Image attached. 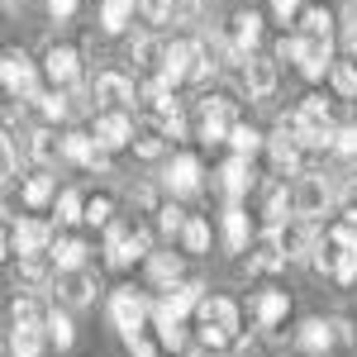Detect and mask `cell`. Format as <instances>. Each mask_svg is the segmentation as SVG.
Returning <instances> with one entry per match:
<instances>
[{"label":"cell","instance_id":"obj_19","mask_svg":"<svg viewBox=\"0 0 357 357\" xmlns=\"http://www.w3.org/2000/svg\"><path fill=\"white\" fill-rule=\"evenodd\" d=\"M20 281H24L29 291H38V286H53V281H57L53 252H29V257H20Z\"/></svg>","mask_w":357,"mask_h":357},{"label":"cell","instance_id":"obj_27","mask_svg":"<svg viewBox=\"0 0 357 357\" xmlns=\"http://www.w3.org/2000/svg\"><path fill=\"white\" fill-rule=\"evenodd\" d=\"M286 310H291L286 291H262V296H257V319H262V329H276V324L286 319Z\"/></svg>","mask_w":357,"mask_h":357},{"label":"cell","instance_id":"obj_30","mask_svg":"<svg viewBox=\"0 0 357 357\" xmlns=\"http://www.w3.org/2000/svg\"><path fill=\"white\" fill-rule=\"evenodd\" d=\"M162 138H167L162 119H158V124H138V134H134V153H138V158H162Z\"/></svg>","mask_w":357,"mask_h":357},{"label":"cell","instance_id":"obj_52","mask_svg":"<svg viewBox=\"0 0 357 357\" xmlns=\"http://www.w3.org/2000/svg\"><path fill=\"white\" fill-rule=\"evenodd\" d=\"M333 324V343H353V324L348 319H329Z\"/></svg>","mask_w":357,"mask_h":357},{"label":"cell","instance_id":"obj_16","mask_svg":"<svg viewBox=\"0 0 357 357\" xmlns=\"http://www.w3.org/2000/svg\"><path fill=\"white\" fill-rule=\"evenodd\" d=\"M229 38H234V53L248 57L257 43H262V15H252V10H238L234 20H229Z\"/></svg>","mask_w":357,"mask_h":357},{"label":"cell","instance_id":"obj_49","mask_svg":"<svg viewBox=\"0 0 357 357\" xmlns=\"http://www.w3.org/2000/svg\"><path fill=\"white\" fill-rule=\"evenodd\" d=\"M124 343H129V353H134V357H153V353H158V348H153V338H143V333H129Z\"/></svg>","mask_w":357,"mask_h":357},{"label":"cell","instance_id":"obj_1","mask_svg":"<svg viewBox=\"0 0 357 357\" xmlns=\"http://www.w3.org/2000/svg\"><path fill=\"white\" fill-rule=\"evenodd\" d=\"M195 319H200V343H210V348H229L238 338V305L229 296H205Z\"/></svg>","mask_w":357,"mask_h":357},{"label":"cell","instance_id":"obj_17","mask_svg":"<svg viewBox=\"0 0 357 357\" xmlns=\"http://www.w3.org/2000/svg\"><path fill=\"white\" fill-rule=\"evenodd\" d=\"M43 72H48V82L53 86H67V82H77L82 77V57H77V48H48L43 53Z\"/></svg>","mask_w":357,"mask_h":357},{"label":"cell","instance_id":"obj_32","mask_svg":"<svg viewBox=\"0 0 357 357\" xmlns=\"http://www.w3.org/2000/svg\"><path fill=\"white\" fill-rule=\"evenodd\" d=\"M153 324H158V343H162L167 353L186 348V329H181V319H172V314H158V310H153Z\"/></svg>","mask_w":357,"mask_h":357},{"label":"cell","instance_id":"obj_26","mask_svg":"<svg viewBox=\"0 0 357 357\" xmlns=\"http://www.w3.org/2000/svg\"><path fill=\"white\" fill-rule=\"evenodd\" d=\"M53 262H57V272H77V267H86V243L82 238H53Z\"/></svg>","mask_w":357,"mask_h":357},{"label":"cell","instance_id":"obj_12","mask_svg":"<svg viewBox=\"0 0 357 357\" xmlns=\"http://www.w3.org/2000/svg\"><path fill=\"white\" fill-rule=\"evenodd\" d=\"M291 257H286V238H281V229L267 224V234L252 243V257H248V267L252 272H276V267H286Z\"/></svg>","mask_w":357,"mask_h":357},{"label":"cell","instance_id":"obj_6","mask_svg":"<svg viewBox=\"0 0 357 357\" xmlns=\"http://www.w3.org/2000/svg\"><path fill=\"white\" fill-rule=\"evenodd\" d=\"M195 62H200V43H191V38H172V43H167V57H162V72H158V82H167V86L191 82Z\"/></svg>","mask_w":357,"mask_h":357},{"label":"cell","instance_id":"obj_51","mask_svg":"<svg viewBox=\"0 0 357 357\" xmlns=\"http://www.w3.org/2000/svg\"><path fill=\"white\" fill-rule=\"evenodd\" d=\"M77 5H82V0H48V15H57V20H72V15H77Z\"/></svg>","mask_w":357,"mask_h":357},{"label":"cell","instance_id":"obj_45","mask_svg":"<svg viewBox=\"0 0 357 357\" xmlns=\"http://www.w3.org/2000/svg\"><path fill=\"white\" fill-rule=\"evenodd\" d=\"M181 243H186V252H205V248H210V224L191 220V224H186V234H181Z\"/></svg>","mask_w":357,"mask_h":357},{"label":"cell","instance_id":"obj_41","mask_svg":"<svg viewBox=\"0 0 357 357\" xmlns=\"http://www.w3.org/2000/svg\"><path fill=\"white\" fill-rule=\"evenodd\" d=\"M48 338H53L57 348H72V338H77V329H72V319H67L62 310H48Z\"/></svg>","mask_w":357,"mask_h":357},{"label":"cell","instance_id":"obj_7","mask_svg":"<svg viewBox=\"0 0 357 357\" xmlns=\"http://www.w3.org/2000/svg\"><path fill=\"white\" fill-rule=\"evenodd\" d=\"M91 96L105 105V110H129L138 100V86L124 77V72H100L96 82H91Z\"/></svg>","mask_w":357,"mask_h":357},{"label":"cell","instance_id":"obj_50","mask_svg":"<svg viewBox=\"0 0 357 357\" xmlns=\"http://www.w3.org/2000/svg\"><path fill=\"white\" fill-rule=\"evenodd\" d=\"M272 10H276V20H281V24H291V20L301 15V0H272Z\"/></svg>","mask_w":357,"mask_h":357},{"label":"cell","instance_id":"obj_13","mask_svg":"<svg viewBox=\"0 0 357 357\" xmlns=\"http://www.w3.org/2000/svg\"><path fill=\"white\" fill-rule=\"evenodd\" d=\"M53 291H57L62 305H91L96 301V276L86 272V267H77V272H57Z\"/></svg>","mask_w":357,"mask_h":357},{"label":"cell","instance_id":"obj_46","mask_svg":"<svg viewBox=\"0 0 357 357\" xmlns=\"http://www.w3.org/2000/svg\"><path fill=\"white\" fill-rule=\"evenodd\" d=\"M114 215V200L110 195H96V200H86V224H96V229H105Z\"/></svg>","mask_w":357,"mask_h":357},{"label":"cell","instance_id":"obj_34","mask_svg":"<svg viewBox=\"0 0 357 357\" xmlns=\"http://www.w3.org/2000/svg\"><path fill=\"white\" fill-rule=\"evenodd\" d=\"M262 143H267V138L257 134L252 124H234V129H229V148H234V153H243V158H252Z\"/></svg>","mask_w":357,"mask_h":357},{"label":"cell","instance_id":"obj_5","mask_svg":"<svg viewBox=\"0 0 357 357\" xmlns=\"http://www.w3.org/2000/svg\"><path fill=\"white\" fill-rule=\"evenodd\" d=\"M0 82L10 96H20V100H38V72H33V62H29L20 48H10L5 62H0Z\"/></svg>","mask_w":357,"mask_h":357},{"label":"cell","instance_id":"obj_15","mask_svg":"<svg viewBox=\"0 0 357 357\" xmlns=\"http://www.w3.org/2000/svg\"><path fill=\"white\" fill-rule=\"evenodd\" d=\"M301 38H305V43H301L296 67H301L305 82H319V77L329 72V48H333V38H310V33H301Z\"/></svg>","mask_w":357,"mask_h":357},{"label":"cell","instance_id":"obj_35","mask_svg":"<svg viewBox=\"0 0 357 357\" xmlns=\"http://www.w3.org/2000/svg\"><path fill=\"white\" fill-rule=\"evenodd\" d=\"M10 324H48V310L33 301V296H20L15 310H10Z\"/></svg>","mask_w":357,"mask_h":357},{"label":"cell","instance_id":"obj_28","mask_svg":"<svg viewBox=\"0 0 357 357\" xmlns=\"http://www.w3.org/2000/svg\"><path fill=\"white\" fill-rule=\"evenodd\" d=\"M138 10V0H100V29L105 33H119L129 24V15Z\"/></svg>","mask_w":357,"mask_h":357},{"label":"cell","instance_id":"obj_53","mask_svg":"<svg viewBox=\"0 0 357 357\" xmlns=\"http://www.w3.org/2000/svg\"><path fill=\"white\" fill-rule=\"evenodd\" d=\"M5 176H15V138H5Z\"/></svg>","mask_w":357,"mask_h":357},{"label":"cell","instance_id":"obj_9","mask_svg":"<svg viewBox=\"0 0 357 357\" xmlns=\"http://www.w3.org/2000/svg\"><path fill=\"white\" fill-rule=\"evenodd\" d=\"M53 229L48 224H38V220H20V224H10V234H5V248L15 252L20 248V257H29V252H48L53 248Z\"/></svg>","mask_w":357,"mask_h":357},{"label":"cell","instance_id":"obj_47","mask_svg":"<svg viewBox=\"0 0 357 357\" xmlns=\"http://www.w3.org/2000/svg\"><path fill=\"white\" fill-rule=\"evenodd\" d=\"M38 110H43V119H67V96L62 91H48V96H38Z\"/></svg>","mask_w":357,"mask_h":357},{"label":"cell","instance_id":"obj_37","mask_svg":"<svg viewBox=\"0 0 357 357\" xmlns=\"http://www.w3.org/2000/svg\"><path fill=\"white\" fill-rule=\"evenodd\" d=\"M20 195H24V205H29V210H43V205L53 200V176H29Z\"/></svg>","mask_w":357,"mask_h":357},{"label":"cell","instance_id":"obj_43","mask_svg":"<svg viewBox=\"0 0 357 357\" xmlns=\"http://www.w3.org/2000/svg\"><path fill=\"white\" fill-rule=\"evenodd\" d=\"M138 15H143L148 24H167V20L176 15V0H138Z\"/></svg>","mask_w":357,"mask_h":357},{"label":"cell","instance_id":"obj_21","mask_svg":"<svg viewBox=\"0 0 357 357\" xmlns=\"http://www.w3.org/2000/svg\"><path fill=\"white\" fill-rule=\"evenodd\" d=\"M267 153H272V167H276V172H296V167H301V143H296V134H291L286 124L267 138Z\"/></svg>","mask_w":357,"mask_h":357},{"label":"cell","instance_id":"obj_10","mask_svg":"<svg viewBox=\"0 0 357 357\" xmlns=\"http://www.w3.org/2000/svg\"><path fill=\"white\" fill-rule=\"evenodd\" d=\"M200 301H205V286L200 281H176V286H167V296L153 310L158 314H172V319H186L191 310H200Z\"/></svg>","mask_w":357,"mask_h":357},{"label":"cell","instance_id":"obj_2","mask_svg":"<svg viewBox=\"0 0 357 357\" xmlns=\"http://www.w3.org/2000/svg\"><path fill=\"white\" fill-rule=\"evenodd\" d=\"M138 257H153V234L143 224H110V234H105V262L110 267H129Z\"/></svg>","mask_w":357,"mask_h":357},{"label":"cell","instance_id":"obj_38","mask_svg":"<svg viewBox=\"0 0 357 357\" xmlns=\"http://www.w3.org/2000/svg\"><path fill=\"white\" fill-rule=\"evenodd\" d=\"M77 220H86L82 191H62V195H57V224H77Z\"/></svg>","mask_w":357,"mask_h":357},{"label":"cell","instance_id":"obj_25","mask_svg":"<svg viewBox=\"0 0 357 357\" xmlns=\"http://www.w3.org/2000/svg\"><path fill=\"white\" fill-rule=\"evenodd\" d=\"M148 281L153 286H176L181 281V257L176 252H153L148 257Z\"/></svg>","mask_w":357,"mask_h":357},{"label":"cell","instance_id":"obj_22","mask_svg":"<svg viewBox=\"0 0 357 357\" xmlns=\"http://www.w3.org/2000/svg\"><path fill=\"white\" fill-rule=\"evenodd\" d=\"M296 343H301V353H329L333 348V324L329 319H305L301 329H296Z\"/></svg>","mask_w":357,"mask_h":357},{"label":"cell","instance_id":"obj_40","mask_svg":"<svg viewBox=\"0 0 357 357\" xmlns=\"http://www.w3.org/2000/svg\"><path fill=\"white\" fill-rule=\"evenodd\" d=\"M333 281H357V248H333Z\"/></svg>","mask_w":357,"mask_h":357},{"label":"cell","instance_id":"obj_23","mask_svg":"<svg viewBox=\"0 0 357 357\" xmlns=\"http://www.w3.org/2000/svg\"><path fill=\"white\" fill-rule=\"evenodd\" d=\"M48 324H10V353L15 357H38L43 353Z\"/></svg>","mask_w":357,"mask_h":357},{"label":"cell","instance_id":"obj_31","mask_svg":"<svg viewBox=\"0 0 357 357\" xmlns=\"http://www.w3.org/2000/svg\"><path fill=\"white\" fill-rule=\"evenodd\" d=\"M301 33H310V38H333V10L310 5V10L301 15Z\"/></svg>","mask_w":357,"mask_h":357},{"label":"cell","instance_id":"obj_29","mask_svg":"<svg viewBox=\"0 0 357 357\" xmlns=\"http://www.w3.org/2000/svg\"><path fill=\"white\" fill-rule=\"evenodd\" d=\"M224 243H229V252H243L248 248V215L238 205L224 210Z\"/></svg>","mask_w":357,"mask_h":357},{"label":"cell","instance_id":"obj_48","mask_svg":"<svg viewBox=\"0 0 357 357\" xmlns=\"http://www.w3.org/2000/svg\"><path fill=\"white\" fill-rule=\"evenodd\" d=\"M338 153H348V158H357V124H348V129H338V143H333Z\"/></svg>","mask_w":357,"mask_h":357},{"label":"cell","instance_id":"obj_24","mask_svg":"<svg viewBox=\"0 0 357 357\" xmlns=\"http://www.w3.org/2000/svg\"><path fill=\"white\" fill-rule=\"evenodd\" d=\"M162 57H167V43H158V38H134V67L138 72H148V77H158L162 72Z\"/></svg>","mask_w":357,"mask_h":357},{"label":"cell","instance_id":"obj_14","mask_svg":"<svg viewBox=\"0 0 357 357\" xmlns=\"http://www.w3.org/2000/svg\"><path fill=\"white\" fill-rule=\"evenodd\" d=\"M243 86L252 100H272L276 96V62L272 57H248L243 62Z\"/></svg>","mask_w":357,"mask_h":357},{"label":"cell","instance_id":"obj_42","mask_svg":"<svg viewBox=\"0 0 357 357\" xmlns=\"http://www.w3.org/2000/svg\"><path fill=\"white\" fill-rule=\"evenodd\" d=\"M333 91H338V96H348V100L357 96V62H353V57L333 67Z\"/></svg>","mask_w":357,"mask_h":357},{"label":"cell","instance_id":"obj_44","mask_svg":"<svg viewBox=\"0 0 357 357\" xmlns=\"http://www.w3.org/2000/svg\"><path fill=\"white\" fill-rule=\"evenodd\" d=\"M186 210H176V205H162V210H158V229H162L167 238H176V234H186Z\"/></svg>","mask_w":357,"mask_h":357},{"label":"cell","instance_id":"obj_18","mask_svg":"<svg viewBox=\"0 0 357 357\" xmlns=\"http://www.w3.org/2000/svg\"><path fill=\"white\" fill-rule=\"evenodd\" d=\"M167 191L172 195H195L200 191V162H195L191 153L172 158V167H167Z\"/></svg>","mask_w":357,"mask_h":357},{"label":"cell","instance_id":"obj_20","mask_svg":"<svg viewBox=\"0 0 357 357\" xmlns=\"http://www.w3.org/2000/svg\"><path fill=\"white\" fill-rule=\"evenodd\" d=\"M220 186H224V195H229V200H238V195L252 191V167H248L243 153H234V158L220 167Z\"/></svg>","mask_w":357,"mask_h":357},{"label":"cell","instance_id":"obj_36","mask_svg":"<svg viewBox=\"0 0 357 357\" xmlns=\"http://www.w3.org/2000/svg\"><path fill=\"white\" fill-rule=\"evenodd\" d=\"M29 148H33V158H38V162H48V167H53L57 158H62V138H57L53 129H38Z\"/></svg>","mask_w":357,"mask_h":357},{"label":"cell","instance_id":"obj_11","mask_svg":"<svg viewBox=\"0 0 357 357\" xmlns=\"http://www.w3.org/2000/svg\"><path fill=\"white\" fill-rule=\"evenodd\" d=\"M134 119H129V114L124 110H100L96 114V138H100V148H129V143H134Z\"/></svg>","mask_w":357,"mask_h":357},{"label":"cell","instance_id":"obj_4","mask_svg":"<svg viewBox=\"0 0 357 357\" xmlns=\"http://www.w3.org/2000/svg\"><path fill=\"white\" fill-rule=\"evenodd\" d=\"M148 314H153V305L143 301L138 291H114L110 296V319H114V329L124 333V338L148 329Z\"/></svg>","mask_w":357,"mask_h":357},{"label":"cell","instance_id":"obj_33","mask_svg":"<svg viewBox=\"0 0 357 357\" xmlns=\"http://www.w3.org/2000/svg\"><path fill=\"white\" fill-rule=\"evenodd\" d=\"M262 215H267V224H286V215H296V195L286 191V186H276L272 195H267V205H262Z\"/></svg>","mask_w":357,"mask_h":357},{"label":"cell","instance_id":"obj_3","mask_svg":"<svg viewBox=\"0 0 357 357\" xmlns=\"http://www.w3.org/2000/svg\"><path fill=\"white\" fill-rule=\"evenodd\" d=\"M234 124H238L234 100H224V96H205L200 100V119H195V138L200 143H229V129Z\"/></svg>","mask_w":357,"mask_h":357},{"label":"cell","instance_id":"obj_8","mask_svg":"<svg viewBox=\"0 0 357 357\" xmlns=\"http://www.w3.org/2000/svg\"><path fill=\"white\" fill-rule=\"evenodd\" d=\"M296 220H314V215H324V210H329V200H333V186L329 181H324V176H314V172H310V176H301V181H296Z\"/></svg>","mask_w":357,"mask_h":357},{"label":"cell","instance_id":"obj_39","mask_svg":"<svg viewBox=\"0 0 357 357\" xmlns=\"http://www.w3.org/2000/svg\"><path fill=\"white\" fill-rule=\"evenodd\" d=\"M305 119V124H324V129H329L333 119H329V100H324V96H305L301 100V110H296Z\"/></svg>","mask_w":357,"mask_h":357}]
</instances>
